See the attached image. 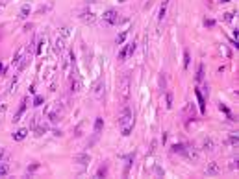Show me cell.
Here are the masks:
<instances>
[{
  "label": "cell",
  "mask_w": 239,
  "mask_h": 179,
  "mask_svg": "<svg viewBox=\"0 0 239 179\" xmlns=\"http://www.w3.org/2000/svg\"><path fill=\"white\" fill-rule=\"evenodd\" d=\"M69 35H70V28H69V26H63V28L59 30V37H63V39L67 41V39H69Z\"/></svg>",
  "instance_id": "cell-19"
},
{
  "label": "cell",
  "mask_w": 239,
  "mask_h": 179,
  "mask_svg": "<svg viewBox=\"0 0 239 179\" xmlns=\"http://www.w3.org/2000/svg\"><path fill=\"white\" fill-rule=\"evenodd\" d=\"M204 79V65L200 63L198 65V70H197V81H202Z\"/></svg>",
  "instance_id": "cell-23"
},
{
  "label": "cell",
  "mask_w": 239,
  "mask_h": 179,
  "mask_svg": "<svg viewBox=\"0 0 239 179\" xmlns=\"http://www.w3.org/2000/svg\"><path fill=\"white\" fill-rule=\"evenodd\" d=\"M154 172H156L158 176H165V172H163V170H161L160 166H156V168H154Z\"/></svg>",
  "instance_id": "cell-37"
},
{
  "label": "cell",
  "mask_w": 239,
  "mask_h": 179,
  "mask_svg": "<svg viewBox=\"0 0 239 179\" xmlns=\"http://www.w3.org/2000/svg\"><path fill=\"white\" fill-rule=\"evenodd\" d=\"M2 7H4V2H0V9H2Z\"/></svg>",
  "instance_id": "cell-42"
},
{
  "label": "cell",
  "mask_w": 239,
  "mask_h": 179,
  "mask_svg": "<svg viewBox=\"0 0 239 179\" xmlns=\"http://www.w3.org/2000/svg\"><path fill=\"white\" fill-rule=\"evenodd\" d=\"M195 94H197V100H198V107H200V113H206V100H204V96H202V92L197 89L195 91Z\"/></svg>",
  "instance_id": "cell-8"
},
{
  "label": "cell",
  "mask_w": 239,
  "mask_h": 179,
  "mask_svg": "<svg viewBox=\"0 0 239 179\" xmlns=\"http://www.w3.org/2000/svg\"><path fill=\"white\" fill-rule=\"evenodd\" d=\"M70 57H72V52H69V59H70ZM67 68H69V61L65 59V63H63V70L67 72Z\"/></svg>",
  "instance_id": "cell-36"
},
{
  "label": "cell",
  "mask_w": 239,
  "mask_h": 179,
  "mask_svg": "<svg viewBox=\"0 0 239 179\" xmlns=\"http://www.w3.org/2000/svg\"><path fill=\"white\" fill-rule=\"evenodd\" d=\"M30 11H32V7H30V4H26V6H22V7H20V11H19V18H26V17L30 15Z\"/></svg>",
  "instance_id": "cell-15"
},
{
  "label": "cell",
  "mask_w": 239,
  "mask_h": 179,
  "mask_svg": "<svg viewBox=\"0 0 239 179\" xmlns=\"http://www.w3.org/2000/svg\"><path fill=\"white\" fill-rule=\"evenodd\" d=\"M119 128H121V133L122 137H128L134 129V113L130 107H122L121 115H119Z\"/></svg>",
  "instance_id": "cell-1"
},
{
  "label": "cell",
  "mask_w": 239,
  "mask_h": 179,
  "mask_svg": "<svg viewBox=\"0 0 239 179\" xmlns=\"http://www.w3.org/2000/svg\"><path fill=\"white\" fill-rule=\"evenodd\" d=\"M189 63H191V55H189V52L186 50V52H184V68H189Z\"/></svg>",
  "instance_id": "cell-24"
},
{
  "label": "cell",
  "mask_w": 239,
  "mask_h": 179,
  "mask_svg": "<svg viewBox=\"0 0 239 179\" xmlns=\"http://www.w3.org/2000/svg\"><path fill=\"white\" fill-rule=\"evenodd\" d=\"M102 91H104V81H102V79H98V81H96V85H95V96H96V98H100V96H102Z\"/></svg>",
  "instance_id": "cell-17"
},
{
  "label": "cell",
  "mask_w": 239,
  "mask_h": 179,
  "mask_svg": "<svg viewBox=\"0 0 239 179\" xmlns=\"http://www.w3.org/2000/svg\"><path fill=\"white\" fill-rule=\"evenodd\" d=\"M132 163H134V153L126 157V168H124V176H128V172H130V166H132Z\"/></svg>",
  "instance_id": "cell-21"
},
{
  "label": "cell",
  "mask_w": 239,
  "mask_h": 179,
  "mask_svg": "<svg viewBox=\"0 0 239 179\" xmlns=\"http://www.w3.org/2000/svg\"><path fill=\"white\" fill-rule=\"evenodd\" d=\"M219 172H221L219 163H210V165H208V168H206V174H208V176H217Z\"/></svg>",
  "instance_id": "cell-7"
},
{
  "label": "cell",
  "mask_w": 239,
  "mask_h": 179,
  "mask_svg": "<svg viewBox=\"0 0 239 179\" xmlns=\"http://www.w3.org/2000/svg\"><path fill=\"white\" fill-rule=\"evenodd\" d=\"M4 72H6V67H4V63H0V76H4Z\"/></svg>",
  "instance_id": "cell-38"
},
{
  "label": "cell",
  "mask_w": 239,
  "mask_h": 179,
  "mask_svg": "<svg viewBox=\"0 0 239 179\" xmlns=\"http://www.w3.org/2000/svg\"><path fill=\"white\" fill-rule=\"evenodd\" d=\"M80 87H82L80 79H78V78H76V79H72V83H70V92H78V91H80Z\"/></svg>",
  "instance_id": "cell-20"
},
{
  "label": "cell",
  "mask_w": 239,
  "mask_h": 179,
  "mask_svg": "<svg viewBox=\"0 0 239 179\" xmlns=\"http://www.w3.org/2000/svg\"><path fill=\"white\" fill-rule=\"evenodd\" d=\"M165 13H167V4L163 2V6L160 7V15H158V18H160V20H163V18H165Z\"/></svg>",
  "instance_id": "cell-25"
},
{
  "label": "cell",
  "mask_w": 239,
  "mask_h": 179,
  "mask_svg": "<svg viewBox=\"0 0 239 179\" xmlns=\"http://www.w3.org/2000/svg\"><path fill=\"white\" fill-rule=\"evenodd\" d=\"M234 15H236V13H232V11H228V13H224V20H226V22H230V20H234Z\"/></svg>",
  "instance_id": "cell-34"
},
{
  "label": "cell",
  "mask_w": 239,
  "mask_h": 179,
  "mask_svg": "<svg viewBox=\"0 0 239 179\" xmlns=\"http://www.w3.org/2000/svg\"><path fill=\"white\" fill-rule=\"evenodd\" d=\"M128 33H130L128 30H122V31H121V33L117 35L115 43H117V44H124V41H126V37H128Z\"/></svg>",
  "instance_id": "cell-16"
},
{
  "label": "cell",
  "mask_w": 239,
  "mask_h": 179,
  "mask_svg": "<svg viewBox=\"0 0 239 179\" xmlns=\"http://www.w3.org/2000/svg\"><path fill=\"white\" fill-rule=\"evenodd\" d=\"M26 105H28V98H24L22 100V104H20V107H19V111L15 113V116H13V122H19L20 120V116L24 115V111H26Z\"/></svg>",
  "instance_id": "cell-6"
},
{
  "label": "cell",
  "mask_w": 239,
  "mask_h": 179,
  "mask_svg": "<svg viewBox=\"0 0 239 179\" xmlns=\"http://www.w3.org/2000/svg\"><path fill=\"white\" fill-rule=\"evenodd\" d=\"M102 129H104V118L96 116V120H95V135H100Z\"/></svg>",
  "instance_id": "cell-10"
},
{
  "label": "cell",
  "mask_w": 239,
  "mask_h": 179,
  "mask_svg": "<svg viewBox=\"0 0 239 179\" xmlns=\"http://www.w3.org/2000/svg\"><path fill=\"white\" fill-rule=\"evenodd\" d=\"M228 140H230V144H232V146H237V144H239V137L236 135V133H232Z\"/></svg>",
  "instance_id": "cell-27"
},
{
  "label": "cell",
  "mask_w": 239,
  "mask_h": 179,
  "mask_svg": "<svg viewBox=\"0 0 239 179\" xmlns=\"http://www.w3.org/2000/svg\"><path fill=\"white\" fill-rule=\"evenodd\" d=\"M2 157H4V152H2V150H0V159H2Z\"/></svg>",
  "instance_id": "cell-41"
},
{
  "label": "cell",
  "mask_w": 239,
  "mask_h": 179,
  "mask_svg": "<svg viewBox=\"0 0 239 179\" xmlns=\"http://www.w3.org/2000/svg\"><path fill=\"white\" fill-rule=\"evenodd\" d=\"M43 44H45V39L41 37V39L37 41V48H35V55H41V54H43Z\"/></svg>",
  "instance_id": "cell-22"
},
{
  "label": "cell",
  "mask_w": 239,
  "mask_h": 179,
  "mask_svg": "<svg viewBox=\"0 0 239 179\" xmlns=\"http://www.w3.org/2000/svg\"><path fill=\"white\" fill-rule=\"evenodd\" d=\"M234 37H236V41L239 39V30H234Z\"/></svg>",
  "instance_id": "cell-39"
},
{
  "label": "cell",
  "mask_w": 239,
  "mask_h": 179,
  "mask_svg": "<svg viewBox=\"0 0 239 179\" xmlns=\"http://www.w3.org/2000/svg\"><path fill=\"white\" fill-rule=\"evenodd\" d=\"M106 174H108V166H100L98 172H96V177H102V176H106Z\"/></svg>",
  "instance_id": "cell-28"
},
{
  "label": "cell",
  "mask_w": 239,
  "mask_h": 179,
  "mask_svg": "<svg viewBox=\"0 0 239 179\" xmlns=\"http://www.w3.org/2000/svg\"><path fill=\"white\" fill-rule=\"evenodd\" d=\"M43 100H45L43 96H35V98H33V105H35V107H39V105H43Z\"/></svg>",
  "instance_id": "cell-30"
},
{
  "label": "cell",
  "mask_w": 239,
  "mask_h": 179,
  "mask_svg": "<svg viewBox=\"0 0 239 179\" xmlns=\"http://www.w3.org/2000/svg\"><path fill=\"white\" fill-rule=\"evenodd\" d=\"M82 18H83L87 24H95V20H96V15H95V13H91V11H89V13L85 11V13L82 15Z\"/></svg>",
  "instance_id": "cell-12"
},
{
  "label": "cell",
  "mask_w": 239,
  "mask_h": 179,
  "mask_svg": "<svg viewBox=\"0 0 239 179\" xmlns=\"http://www.w3.org/2000/svg\"><path fill=\"white\" fill-rule=\"evenodd\" d=\"M186 152H187V148L184 144H173V153H178V155L186 157Z\"/></svg>",
  "instance_id": "cell-11"
},
{
  "label": "cell",
  "mask_w": 239,
  "mask_h": 179,
  "mask_svg": "<svg viewBox=\"0 0 239 179\" xmlns=\"http://www.w3.org/2000/svg\"><path fill=\"white\" fill-rule=\"evenodd\" d=\"M54 48H56V52H59V54H61V52L65 50V39L58 35V39H56V46H54Z\"/></svg>",
  "instance_id": "cell-13"
},
{
  "label": "cell",
  "mask_w": 239,
  "mask_h": 179,
  "mask_svg": "<svg viewBox=\"0 0 239 179\" xmlns=\"http://www.w3.org/2000/svg\"><path fill=\"white\" fill-rule=\"evenodd\" d=\"M26 135H28V129H26V128H20L19 131L13 133V140H24Z\"/></svg>",
  "instance_id": "cell-9"
},
{
  "label": "cell",
  "mask_w": 239,
  "mask_h": 179,
  "mask_svg": "<svg viewBox=\"0 0 239 179\" xmlns=\"http://www.w3.org/2000/svg\"><path fill=\"white\" fill-rule=\"evenodd\" d=\"M204 26H206V28H213V26H215V20H213V18H206V20H204Z\"/></svg>",
  "instance_id": "cell-31"
},
{
  "label": "cell",
  "mask_w": 239,
  "mask_h": 179,
  "mask_svg": "<svg viewBox=\"0 0 239 179\" xmlns=\"http://www.w3.org/2000/svg\"><path fill=\"white\" fill-rule=\"evenodd\" d=\"M89 161H91V155H89V153H78V155H74V163H76V165L85 166Z\"/></svg>",
  "instance_id": "cell-5"
},
{
  "label": "cell",
  "mask_w": 239,
  "mask_h": 179,
  "mask_svg": "<svg viewBox=\"0 0 239 179\" xmlns=\"http://www.w3.org/2000/svg\"><path fill=\"white\" fill-rule=\"evenodd\" d=\"M7 172H9V168H7V165H0V177H4V176H7Z\"/></svg>",
  "instance_id": "cell-29"
},
{
  "label": "cell",
  "mask_w": 239,
  "mask_h": 179,
  "mask_svg": "<svg viewBox=\"0 0 239 179\" xmlns=\"http://www.w3.org/2000/svg\"><path fill=\"white\" fill-rule=\"evenodd\" d=\"M119 2H126V0H119Z\"/></svg>",
  "instance_id": "cell-43"
},
{
  "label": "cell",
  "mask_w": 239,
  "mask_h": 179,
  "mask_svg": "<svg viewBox=\"0 0 239 179\" xmlns=\"http://www.w3.org/2000/svg\"><path fill=\"white\" fill-rule=\"evenodd\" d=\"M215 148V142H213V139H204V142H202V150H206V152H211Z\"/></svg>",
  "instance_id": "cell-14"
},
{
  "label": "cell",
  "mask_w": 239,
  "mask_h": 179,
  "mask_svg": "<svg viewBox=\"0 0 239 179\" xmlns=\"http://www.w3.org/2000/svg\"><path fill=\"white\" fill-rule=\"evenodd\" d=\"M37 168H39V163H33L32 166H28V174H32V172H35Z\"/></svg>",
  "instance_id": "cell-35"
},
{
  "label": "cell",
  "mask_w": 239,
  "mask_h": 179,
  "mask_svg": "<svg viewBox=\"0 0 239 179\" xmlns=\"http://www.w3.org/2000/svg\"><path fill=\"white\" fill-rule=\"evenodd\" d=\"M221 111H224V113H226V116H228L230 120H234V118H232V113H230V109H228L226 105H223V104H221Z\"/></svg>",
  "instance_id": "cell-32"
},
{
  "label": "cell",
  "mask_w": 239,
  "mask_h": 179,
  "mask_svg": "<svg viewBox=\"0 0 239 179\" xmlns=\"http://www.w3.org/2000/svg\"><path fill=\"white\" fill-rule=\"evenodd\" d=\"M45 131H46V126H39V128L35 129V135H37V137H41Z\"/></svg>",
  "instance_id": "cell-33"
},
{
  "label": "cell",
  "mask_w": 239,
  "mask_h": 179,
  "mask_svg": "<svg viewBox=\"0 0 239 179\" xmlns=\"http://www.w3.org/2000/svg\"><path fill=\"white\" fill-rule=\"evenodd\" d=\"M130 83H132V78H130V72H126L122 76V79H121V85H119V91H121V96H122L124 102L130 96Z\"/></svg>",
  "instance_id": "cell-2"
},
{
  "label": "cell",
  "mask_w": 239,
  "mask_h": 179,
  "mask_svg": "<svg viewBox=\"0 0 239 179\" xmlns=\"http://www.w3.org/2000/svg\"><path fill=\"white\" fill-rule=\"evenodd\" d=\"M102 17H104V22H108V24H117V22L121 20V18H119V13H117L115 9H108Z\"/></svg>",
  "instance_id": "cell-3"
},
{
  "label": "cell",
  "mask_w": 239,
  "mask_h": 179,
  "mask_svg": "<svg viewBox=\"0 0 239 179\" xmlns=\"http://www.w3.org/2000/svg\"><path fill=\"white\" fill-rule=\"evenodd\" d=\"M165 105H167V109L173 107V92H167V96H165Z\"/></svg>",
  "instance_id": "cell-26"
},
{
  "label": "cell",
  "mask_w": 239,
  "mask_h": 179,
  "mask_svg": "<svg viewBox=\"0 0 239 179\" xmlns=\"http://www.w3.org/2000/svg\"><path fill=\"white\" fill-rule=\"evenodd\" d=\"M59 116H61V111H59V107H58V109H54V111L48 115V118H50V122H52V124H56V122L59 120Z\"/></svg>",
  "instance_id": "cell-18"
},
{
  "label": "cell",
  "mask_w": 239,
  "mask_h": 179,
  "mask_svg": "<svg viewBox=\"0 0 239 179\" xmlns=\"http://www.w3.org/2000/svg\"><path fill=\"white\" fill-rule=\"evenodd\" d=\"M219 2H221V4H226V2H230V0H219Z\"/></svg>",
  "instance_id": "cell-40"
},
{
  "label": "cell",
  "mask_w": 239,
  "mask_h": 179,
  "mask_svg": "<svg viewBox=\"0 0 239 179\" xmlns=\"http://www.w3.org/2000/svg\"><path fill=\"white\" fill-rule=\"evenodd\" d=\"M134 52H135V43L124 44V46L121 48V52H119V61H124L126 55H130V54H134Z\"/></svg>",
  "instance_id": "cell-4"
}]
</instances>
